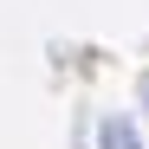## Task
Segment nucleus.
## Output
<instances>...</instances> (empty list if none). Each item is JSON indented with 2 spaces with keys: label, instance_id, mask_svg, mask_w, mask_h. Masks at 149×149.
Returning <instances> with one entry per match:
<instances>
[{
  "label": "nucleus",
  "instance_id": "obj_1",
  "mask_svg": "<svg viewBox=\"0 0 149 149\" xmlns=\"http://www.w3.org/2000/svg\"><path fill=\"white\" fill-rule=\"evenodd\" d=\"M97 149H143V136H136L130 117H104L97 123Z\"/></svg>",
  "mask_w": 149,
  "mask_h": 149
}]
</instances>
